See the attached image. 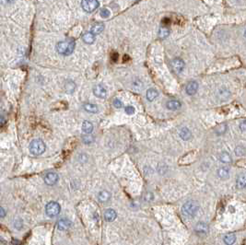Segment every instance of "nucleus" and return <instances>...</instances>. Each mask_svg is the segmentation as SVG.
I'll return each instance as SVG.
<instances>
[{
  "mask_svg": "<svg viewBox=\"0 0 246 245\" xmlns=\"http://www.w3.org/2000/svg\"><path fill=\"white\" fill-rule=\"evenodd\" d=\"M198 208H199V205L196 201H187L186 203L183 204L182 207V212L185 217L192 218L196 214V212L198 211Z\"/></svg>",
  "mask_w": 246,
  "mask_h": 245,
  "instance_id": "1",
  "label": "nucleus"
},
{
  "mask_svg": "<svg viewBox=\"0 0 246 245\" xmlns=\"http://www.w3.org/2000/svg\"><path fill=\"white\" fill-rule=\"evenodd\" d=\"M75 43L72 41H63L56 45V51L63 55H69L74 52Z\"/></svg>",
  "mask_w": 246,
  "mask_h": 245,
  "instance_id": "2",
  "label": "nucleus"
},
{
  "mask_svg": "<svg viewBox=\"0 0 246 245\" xmlns=\"http://www.w3.org/2000/svg\"><path fill=\"white\" fill-rule=\"evenodd\" d=\"M45 151V142L41 139H35L32 140L30 144V152L32 155L38 156L42 155Z\"/></svg>",
  "mask_w": 246,
  "mask_h": 245,
  "instance_id": "3",
  "label": "nucleus"
},
{
  "mask_svg": "<svg viewBox=\"0 0 246 245\" xmlns=\"http://www.w3.org/2000/svg\"><path fill=\"white\" fill-rule=\"evenodd\" d=\"M60 211H61V206L56 202H50L46 205L45 212H46L47 216L50 218L56 217L60 213Z\"/></svg>",
  "mask_w": 246,
  "mask_h": 245,
  "instance_id": "4",
  "label": "nucleus"
},
{
  "mask_svg": "<svg viewBox=\"0 0 246 245\" xmlns=\"http://www.w3.org/2000/svg\"><path fill=\"white\" fill-rule=\"evenodd\" d=\"M100 6V3L96 0H83L81 2V7L86 12H93Z\"/></svg>",
  "mask_w": 246,
  "mask_h": 245,
  "instance_id": "5",
  "label": "nucleus"
},
{
  "mask_svg": "<svg viewBox=\"0 0 246 245\" xmlns=\"http://www.w3.org/2000/svg\"><path fill=\"white\" fill-rule=\"evenodd\" d=\"M59 180V176L56 172H49L45 175V181L47 185H54Z\"/></svg>",
  "mask_w": 246,
  "mask_h": 245,
  "instance_id": "6",
  "label": "nucleus"
},
{
  "mask_svg": "<svg viewBox=\"0 0 246 245\" xmlns=\"http://www.w3.org/2000/svg\"><path fill=\"white\" fill-rule=\"evenodd\" d=\"M172 67H173V71L176 73V74H181L183 69H184V67H185V64L184 62L180 59V58H175L174 60H173L172 62Z\"/></svg>",
  "mask_w": 246,
  "mask_h": 245,
  "instance_id": "7",
  "label": "nucleus"
},
{
  "mask_svg": "<svg viewBox=\"0 0 246 245\" xmlns=\"http://www.w3.org/2000/svg\"><path fill=\"white\" fill-rule=\"evenodd\" d=\"M93 93L95 96L101 99H104L107 96V90L102 85H96L93 88Z\"/></svg>",
  "mask_w": 246,
  "mask_h": 245,
  "instance_id": "8",
  "label": "nucleus"
},
{
  "mask_svg": "<svg viewBox=\"0 0 246 245\" xmlns=\"http://www.w3.org/2000/svg\"><path fill=\"white\" fill-rule=\"evenodd\" d=\"M196 232L200 236L206 235L208 232V226L206 223L198 222L196 226Z\"/></svg>",
  "mask_w": 246,
  "mask_h": 245,
  "instance_id": "9",
  "label": "nucleus"
},
{
  "mask_svg": "<svg viewBox=\"0 0 246 245\" xmlns=\"http://www.w3.org/2000/svg\"><path fill=\"white\" fill-rule=\"evenodd\" d=\"M198 89V83L196 81H190L186 86V93L190 96L195 95Z\"/></svg>",
  "mask_w": 246,
  "mask_h": 245,
  "instance_id": "10",
  "label": "nucleus"
},
{
  "mask_svg": "<svg viewBox=\"0 0 246 245\" xmlns=\"http://www.w3.org/2000/svg\"><path fill=\"white\" fill-rule=\"evenodd\" d=\"M103 30H104V24H103V23L98 22V23H95V24L91 27V31H90V32H91L93 35H98V34L102 33Z\"/></svg>",
  "mask_w": 246,
  "mask_h": 245,
  "instance_id": "11",
  "label": "nucleus"
},
{
  "mask_svg": "<svg viewBox=\"0 0 246 245\" xmlns=\"http://www.w3.org/2000/svg\"><path fill=\"white\" fill-rule=\"evenodd\" d=\"M236 184H237V187L239 189H244L246 187V172L244 173H241L236 181Z\"/></svg>",
  "mask_w": 246,
  "mask_h": 245,
  "instance_id": "12",
  "label": "nucleus"
},
{
  "mask_svg": "<svg viewBox=\"0 0 246 245\" xmlns=\"http://www.w3.org/2000/svg\"><path fill=\"white\" fill-rule=\"evenodd\" d=\"M166 107L171 111H175V110H178L181 107V102L177 100H171V101H167Z\"/></svg>",
  "mask_w": 246,
  "mask_h": 245,
  "instance_id": "13",
  "label": "nucleus"
},
{
  "mask_svg": "<svg viewBox=\"0 0 246 245\" xmlns=\"http://www.w3.org/2000/svg\"><path fill=\"white\" fill-rule=\"evenodd\" d=\"M180 136L182 140L184 141H187L189 140L191 137H192V132L190 131L189 128L187 127H182L181 130H180Z\"/></svg>",
  "mask_w": 246,
  "mask_h": 245,
  "instance_id": "14",
  "label": "nucleus"
},
{
  "mask_svg": "<svg viewBox=\"0 0 246 245\" xmlns=\"http://www.w3.org/2000/svg\"><path fill=\"white\" fill-rule=\"evenodd\" d=\"M116 216H117V214L113 209H107L104 213V219L108 222L113 221L116 219Z\"/></svg>",
  "mask_w": 246,
  "mask_h": 245,
  "instance_id": "15",
  "label": "nucleus"
},
{
  "mask_svg": "<svg viewBox=\"0 0 246 245\" xmlns=\"http://www.w3.org/2000/svg\"><path fill=\"white\" fill-rule=\"evenodd\" d=\"M110 198H111V195L107 191H102L98 195V199L101 203H106L110 200Z\"/></svg>",
  "mask_w": 246,
  "mask_h": 245,
  "instance_id": "16",
  "label": "nucleus"
},
{
  "mask_svg": "<svg viewBox=\"0 0 246 245\" xmlns=\"http://www.w3.org/2000/svg\"><path fill=\"white\" fill-rule=\"evenodd\" d=\"M82 131L87 134H90L93 131V125L89 121H84L82 124Z\"/></svg>",
  "mask_w": 246,
  "mask_h": 245,
  "instance_id": "17",
  "label": "nucleus"
},
{
  "mask_svg": "<svg viewBox=\"0 0 246 245\" xmlns=\"http://www.w3.org/2000/svg\"><path fill=\"white\" fill-rule=\"evenodd\" d=\"M158 96V92L157 89L151 88V89H149L147 90V99L149 101H153Z\"/></svg>",
  "mask_w": 246,
  "mask_h": 245,
  "instance_id": "18",
  "label": "nucleus"
},
{
  "mask_svg": "<svg viewBox=\"0 0 246 245\" xmlns=\"http://www.w3.org/2000/svg\"><path fill=\"white\" fill-rule=\"evenodd\" d=\"M218 175L221 179H227L229 176V169L228 167H221L218 170Z\"/></svg>",
  "mask_w": 246,
  "mask_h": 245,
  "instance_id": "19",
  "label": "nucleus"
},
{
  "mask_svg": "<svg viewBox=\"0 0 246 245\" xmlns=\"http://www.w3.org/2000/svg\"><path fill=\"white\" fill-rule=\"evenodd\" d=\"M82 40H83L86 44L91 45V44H93V43L95 42V35H93L91 32H86V33L83 34V36H82Z\"/></svg>",
  "mask_w": 246,
  "mask_h": 245,
  "instance_id": "20",
  "label": "nucleus"
},
{
  "mask_svg": "<svg viewBox=\"0 0 246 245\" xmlns=\"http://www.w3.org/2000/svg\"><path fill=\"white\" fill-rule=\"evenodd\" d=\"M71 225V222L67 219H61L57 222V228L60 229V230H66Z\"/></svg>",
  "mask_w": 246,
  "mask_h": 245,
  "instance_id": "21",
  "label": "nucleus"
},
{
  "mask_svg": "<svg viewBox=\"0 0 246 245\" xmlns=\"http://www.w3.org/2000/svg\"><path fill=\"white\" fill-rule=\"evenodd\" d=\"M169 35H170V30H169V28H167L165 26H162V27L159 28V30H158V36H159L160 39H165Z\"/></svg>",
  "mask_w": 246,
  "mask_h": 245,
  "instance_id": "22",
  "label": "nucleus"
},
{
  "mask_svg": "<svg viewBox=\"0 0 246 245\" xmlns=\"http://www.w3.org/2000/svg\"><path fill=\"white\" fill-rule=\"evenodd\" d=\"M83 107H84L85 111H87L88 112H91V113H96L99 111L98 106L95 104H92V103H86V104H84Z\"/></svg>",
  "mask_w": 246,
  "mask_h": 245,
  "instance_id": "23",
  "label": "nucleus"
},
{
  "mask_svg": "<svg viewBox=\"0 0 246 245\" xmlns=\"http://www.w3.org/2000/svg\"><path fill=\"white\" fill-rule=\"evenodd\" d=\"M219 158H220V160L222 163H229V162H231V160H232L231 156H230L228 152H225V151L220 153V155L219 157Z\"/></svg>",
  "mask_w": 246,
  "mask_h": 245,
  "instance_id": "24",
  "label": "nucleus"
},
{
  "mask_svg": "<svg viewBox=\"0 0 246 245\" xmlns=\"http://www.w3.org/2000/svg\"><path fill=\"white\" fill-rule=\"evenodd\" d=\"M235 241H236V237L234 234L229 233L224 237V243L227 245H232L235 243Z\"/></svg>",
  "mask_w": 246,
  "mask_h": 245,
  "instance_id": "25",
  "label": "nucleus"
},
{
  "mask_svg": "<svg viewBox=\"0 0 246 245\" xmlns=\"http://www.w3.org/2000/svg\"><path fill=\"white\" fill-rule=\"evenodd\" d=\"M76 89V84L72 80H67L65 85V89L67 93H72Z\"/></svg>",
  "mask_w": 246,
  "mask_h": 245,
  "instance_id": "26",
  "label": "nucleus"
},
{
  "mask_svg": "<svg viewBox=\"0 0 246 245\" xmlns=\"http://www.w3.org/2000/svg\"><path fill=\"white\" fill-rule=\"evenodd\" d=\"M235 154L237 155V156H244L246 153V149L244 147V146H242V145H239V146H237L236 148H235Z\"/></svg>",
  "mask_w": 246,
  "mask_h": 245,
  "instance_id": "27",
  "label": "nucleus"
},
{
  "mask_svg": "<svg viewBox=\"0 0 246 245\" xmlns=\"http://www.w3.org/2000/svg\"><path fill=\"white\" fill-rule=\"evenodd\" d=\"M110 15H111V12H110V10H109L108 8L104 7V8H102V9L101 10V16H102V18H109Z\"/></svg>",
  "mask_w": 246,
  "mask_h": 245,
  "instance_id": "28",
  "label": "nucleus"
},
{
  "mask_svg": "<svg viewBox=\"0 0 246 245\" xmlns=\"http://www.w3.org/2000/svg\"><path fill=\"white\" fill-rule=\"evenodd\" d=\"M112 103H113V106L115 108H117V109H120V108L123 107V102L119 99H114L113 101H112Z\"/></svg>",
  "mask_w": 246,
  "mask_h": 245,
  "instance_id": "29",
  "label": "nucleus"
},
{
  "mask_svg": "<svg viewBox=\"0 0 246 245\" xmlns=\"http://www.w3.org/2000/svg\"><path fill=\"white\" fill-rule=\"evenodd\" d=\"M226 129H227L226 125H219V126L217 127L216 131H217L218 134H223V133H225Z\"/></svg>",
  "mask_w": 246,
  "mask_h": 245,
  "instance_id": "30",
  "label": "nucleus"
},
{
  "mask_svg": "<svg viewBox=\"0 0 246 245\" xmlns=\"http://www.w3.org/2000/svg\"><path fill=\"white\" fill-rule=\"evenodd\" d=\"M83 138V141L85 142V143H90V142H92V139H93V137L90 135V134H87V136H83L82 137Z\"/></svg>",
  "mask_w": 246,
  "mask_h": 245,
  "instance_id": "31",
  "label": "nucleus"
},
{
  "mask_svg": "<svg viewBox=\"0 0 246 245\" xmlns=\"http://www.w3.org/2000/svg\"><path fill=\"white\" fill-rule=\"evenodd\" d=\"M125 112L127 114H134L135 112V108L133 106H127L125 108Z\"/></svg>",
  "mask_w": 246,
  "mask_h": 245,
  "instance_id": "32",
  "label": "nucleus"
},
{
  "mask_svg": "<svg viewBox=\"0 0 246 245\" xmlns=\"http://www.w3.org/2000/svg\"><path fill=\"white\" fill-rule=\"evenodd\" d=\"M239 127H240V129H241L242 131H246V120L243 121V122L240 124Z\"/></svg>",
  "mask_w": 246,
  "mask_h": 245,
  "instance_id": "33",
  "label": "nucleus"
},
{
  "mask_svg": "<svg viewBox=\"0 0 246 245\" xmlns=\"http://www.w3.org/2000/svg\"><path fill=\"white\" fill-rule=\"evenodd\" d=\"M153 199V196L151 193H147L146 194V200L147 201H150Z\"/></svg>",
  "mask_w": 246,
  "mask_h": 245,
  "instance_id": "34",
  "label": "nucleus"
},
{
  "mask_svg": "<svg viewBox=\"0 0 246 245\" xmlns=\"http://www.w3.org/2000/svg\"><path fill=\"white\" fill-rule=\"evenodd\" d=\"M6 216V211H5V209L2 207V206H0V218H4Z\"/></svg>",
  "mask_w": 246,
  "mask_h": 245,
  "instance_id": "35",
  "label": "nucleus"
},
{
  "mask_svg": "<svg viewBox=\"0 0 246 245\" xmlns=\"http://www.w3.org/2000/svg\"><path fill=\"white\" fill-rule=\"evenodd\" d=\"M6 124V119L3 116H0V126H3Z\"/></svg>",
  "mask_w": 246,
  "mask_h": 245,
  "instance_id": "36",
  "label": "nucleus"
},
{
  "mask_svg": "<svg viewBox=\"0 0 246 245\" xmlns=\"http://www.w3.org/2000/svg\"><path fill=\"white\" fill-rule=\"evenodd\" d=\"M244 36H245V38H246V30H245V31H244Z\"/></svg>",
  "mask_w": 246,
  "mask_h": 245,
  "instance_id": "37",
  "label": "nucleus"
}]
</instances>
